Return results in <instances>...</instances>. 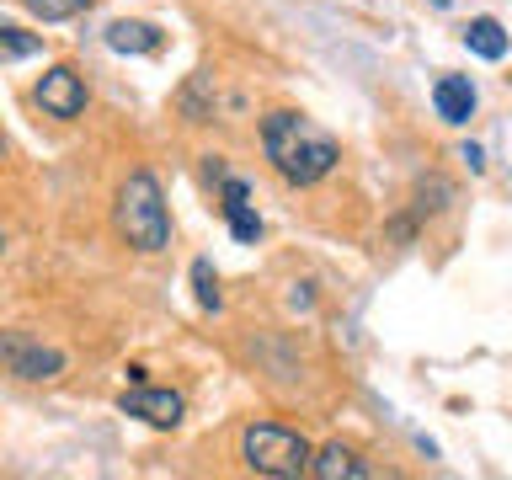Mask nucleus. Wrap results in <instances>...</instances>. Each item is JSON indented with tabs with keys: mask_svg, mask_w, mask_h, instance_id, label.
Instances as JSON below:
<instances>
[{
	"mask_svg": "<svg viewBox=\"0 0 512 480\" xmlns=\"http://www.w3.org/2000/svg\"><path fill=\"white\" fill-rule=\"evenodd\" d=\"M262 150L272 160V171L283 176L288 187H315L326 182L342 160V144H336L320 123H310L304 112H267L262 118Z\"/></svg>",
	"mask_w": 512,
	"mask_h": 480,
	"instance_id": "f257e3e1",
	"label": "nucleus"
},
{
	"mask_svg": "<svg viewBox=\"0 0 512 480\" xmlns=\"http://www.w3.org/2000/svg\"><path fill=\"white\" fill-rule=\"evenodd\" d=\"M112 230L123 235V246H134L144 256L171 246V214H166V198H160V182L150 171H134L118 187V198H112Z\"/></svg>",
	"mask_w": 512,
	"mask_h": 480,
	"instance_id": "f03ea898",
	"label": "nucleus"
},
{
	"mask_svg": "<svg viewBox=\"0 0 512 480\" xmlns=\"http://www.w3.org/2000/svg\"><path fill=\"white\" fill-rule=\"evenodd\" d=\"M310 454H315V448L304 443L294 427L251 422L246 432H240V459H246V470H256V475H272V480L310 475Z\"/></svg>",
	"mask_w": 512,
	"mask_h": 480,
	"instance_id": "7ed1b4c3",
	"label": "nucleus"
},
{
	"mask_svg": "<svg viewBox=\"0 0 512 480\" xmlns=\"http://www.w3.org/2000/svg\"><path fill=\"white\" fill-rule=\"evenodd\" d=\"M0 368L16 379H54L64 374V352L27 331H0Z\"/></svg>",
	"mask_w": 512,
	"mask_h": 480,
	"instance_id": "20e7f679",
	"label": "nucleus"
},
{
	"mask_svg": "<svg viewBox=\"0 0 512 480\" xmlns=\"http://www.w3.org/2000/svg\"><path fill=\"white\" fill-rule=\"evenodd\" d=\"M32 102H38L48 118L75 123L80 112H86V80H80L75 64H54V70H43V80L32 86Z\"/></svg>",
	"mask_w": 512,
	"mask_h": 480,
	"instance_id": "39448f33",
	"label": "nucleus"
},
{
	"mask_svg": "<svg viewBox=\"0 0 512 480\" xmlns=\"http://www.w3.org/2000/svg\"><path fill=\"white\" fill-rule=\"evenodd\" d=\"M118 406L128 416H139V422H150V427H176L182 411H187V400L176 390H150V384H139V390H123Z\"/></svg>",
	"mask_w": 512,
	"mask_h": 480,
	"instance_id": "423d86ee",
	"label": "nucleus"
},
{
	"mask_svg": "<svg viewBox=\"0 0 512 480\" xmlns=\"http://www.w3.org/2000/svg\"><path fill=\"white\" fill-rule=\"evenodd\" d=\"M219 182H224V214H230L235 240L256 246V240H262V219H256V208H251V187L240 182V176H224V171H219Z\"/></svg>",
	"mask_w": 512,
	"mask_h": 480,
	"instance_id": "0eeeda50",
	"label": "nucleus"
},
{
	"mask_svg": "<svg viewBox=\"0 0 512 480\" xmlns=\"http://www.w3.org/2000/svg\"><path fill=\"white\" fill-rule=\"evenodd\" d=\"M432 107H438L443 123H470L475 118V86L464 75H438V86H432Z\"/></svg>",
	"mask_w": 512,
	"mask_h": 480,
	"instance_id": "6e6552de",
	"label": "nucleus"
},
{
	"mask_svg": "<svg viewBox=\"0 0 512 480\" xmlns=\"http://www.w3.org/2000/svg\"><path fill=\"white\" fill-rule=\"evenodd\" d=\"M310 475H320V480H363V475H368V464H363L358 448L326 443L320 454H310Z\"/></svg>",
	"mask_w": 512,
	"mask_h": 480,
	"instance_id": "1a4fd4ad",
	"label": "nucleus"
},
{
	"mask_svg": "<svg viewBox=\"0 0 512 480\" xmlns=\"http://www.w3.org/2000/svg\"><path fill=\"white\" fill-rule=\"evenodd\" d=\"M160 43H166V38H160V27H150V22H112L107 27V48H112V54H155Z\"/></svg>",
	"mask_w": 512,
	"mask_h": 480,
	"instance_id": "9d476101",
	"label": "nucleus"
},
{
	"mask_svg": "<svg viewBox=\"0 0 512 480\" xmlns=\"http://www.w3.org/2000/svg\"><path fill=\"white\" fill-rule=\"evenodd\" d=\"M464 43H470V54H480V59H507V32H502V22L496 16H475L470 27H464Z\"/></svg>",
	"mask_w": 512,
	"mask_h": 480,
	"instance_id": "9b49d317",
	"label": "nucleus"
},
{
	"mask_svg": "<svg viewBox=\"0 0 512 480\" xmlns=\"http://www.w3.org/2000/svg\"><path fill=\"white\" fill-rule=\"evenodd\" d=\"M38 54H43V38H38V32L0 27V64H22V59H38Z\"/></svg>",
	"mask_w": 512,
	"mask_h": 480,
	"instance_id": "f8f14e48",
	"label": "nucleus"
},
{
	"mask_svg": "<svg viewBox=\"0 0 512 480\" xmlns=\"http://www.w3.org/2000/svg\"><path fill=\"white\" fill-rule=\"evenodd\" d=\"M22 6L38 16V22H70V16L91 11V0H22Z\"/></svg>",
	"mask_w": 512,
	"mask_h": 480,
	"instance_id": "ddd939ff",
	"label": "nucleus"
},
{
	"mask_svg": "<svg viewBox=\"0 0 512 480\" xmlns=\"http://www.w3.org/2000/svg\"><path fill=\"white\" fill-rule=\"evenodd\" d=\"M192 288H198V304H203V310H219V278H214V262H208V256H198V262H192Z\"/></svg>",
	"mask_w": 512,
	"mask_h": 480,
	"instance_id": "4468645a",
	"label": "nucleus"
},
{
	"mask_svg": "<svg viewBox=\"0 0 512 480\" xmlns=\"http://www.w3.org/2000/svg\"><path fill=\"white\" fill-rule=\"evenodd\" d=\"M459 160H464L470 171H486V155H480V144H464V150H459Z\"/></svg>",
	"mask_w": 512,
	"mask_h": 480,
	"instance_id": "2eb2a0df",
	"label": "nucleus"
},
{
	"mask_svg": "<svg viewBox=\"0 0 512 480\" xmlns=\"http://www.w3.org/2000/svg\"><path fill=\"white\" fill-rule=\"evenodd\" d=\"M0 155H6V134H0Z\"/></svg>",
	"mask_w": 512,
	"mask_h": 480,
	"instance_id": "dca6fc26",
	"label": "nucleus"
},
{
	"mask_svg": "<svg viewBox=\"0 0 512 480\" xmlns=\"http://www.w3.org/2000/svg\"><path fill=\"white\" fill-rule=\"evenodd\" d=\"M0 251H6V240H0Z\"/></svg>",
	"mask_w": 512,
	"mask_h": 480,
	"instance_id": "f3484780",
	"label": "nucleus"
}]
</instances>
